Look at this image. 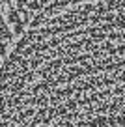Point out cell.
<instances>
[{"label": "cell", "instance_id": "6da1fadb", "mask_svg": "<svg viewBox=\"0 0 125 127\" xmlns=\"http://www.w3.org/2000/svg\"><path fill=\"white\" fill-rule=\"evenodd\" d=\"M54 0H0V67L26 28Z\"/></svg>", "mask_w": 125, "mask_h": 127}]
</instances>
